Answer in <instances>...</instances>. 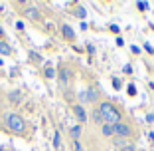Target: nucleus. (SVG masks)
I'll list each match as a JSON object with an SVG mask.
<instances>
[{"mask_svg": "<svg viewBox=\"0 0 154 151\" xmlns=\"http://www.w3.org/2000/svg\"><path fill=\"white\" fill-rule=\"evenodd\" d=\"M101 133H103L105 137H115V127L111 123H103L101 125Z\"/></svg>", "mask_w": 154, "mask_h": 151, "instance_id": "1a4fd4ad", "label": "nucleus"}, {"mask_svg": "<svg viewBox=\"0 0 154 151\" xmlns=\"http://www.w3.org/2000/svg\"><path fill=\"white\" fill-rule=\"evenodd\" d=\"M85 100H87V101H91V103H97V101L101 103V92L97 90V87L91 86L89 90H87V94H85Z\"/></svg>", "mask_w": 154, "mask_h": 151, "instance_id": "39448f33", "label": "nucleus"}, {"mask_svg": "<svg viewBox=\"0 0 154 151\" xmlns=\"http://www.w3.org/2000/svg\"><path fill=\"white\" fill-rule=\"evenodd\" d=\"M30 58H32V62H36V64H38V62H40V54H36V52H30Z\"/></svg>", "mask_w": 154, "mask_h": 151, "instance_id": "a211bd4d", "label": "nucleus"}, {"mask_svg": "<svg viewBox=\"0 0 154 151\" xmlns=\"http://www.w3.org/2000/svg\"><path fill=\"white\" fill-rule=\"evenodd\" d=\"M75 16H79V18H85V8H83V6H77Z\"/></svg>", "mask_w": 154, "mask_h": 151, "instance_id": "2eb2a0df", "label": "nucleus"}, {"mask_svg": "<svg viewBox=\"0 0 154 151\" xmlns=\"http://www.w3.org/2000/svg\"><path fill=\"white\" fill-rule=\"evenodd\" d=\"M117 151H138L136 149L134 145H131V143H128V145H125V147H121V149H117Z\"/></svg>", "mask_w": 154, "mask_h": 151, "instance_id": "dca6fc26", "label": "nucleus"}, {"mask_svg": "<svg viewBox=\"0 0 154 151\" xmlns=\"http://www.w3.org/2000/svg\"><path fill=\"white\" fill-rule=\"evenodd\" d=\"M55 76V70L54 68H45V78H54Z\"/></svg>", "mask_w": 154, "mask_h": 151, "instance_id": "f3484780", "label": "nucleus"}, {"mask_svg": "<svg viewBox=\"0 0 154 151\" xmlns=\"http://www.w3.org/2000/svg\"><path fill=\"white\" fill-rule=\"evenodd\" d=\"M111 32H115V34H119V26H115V24H113V26H111Z\"/></svg>", "mask_w": 154, "mask_h": 151, "instance_id": "aec40b11", "label": "nucleus"}, {"mask_svg": "<svg viewBox=\"0 0 154 151\" xmlns=\"http://www.w3.org/2000/svg\"><path fill=\"white\" fill-rule=\"evenodd\" d=\"M67 80H69V72L65 68H61V70H59V82H61V84H67Z\"/></svg>", "mask_w": 154, "mask_h": 151, "instance_id": "ddd939ff", "label": "nucleus"}, {"mask_svg": "<svg viewBox=\"0 0 154 151\" xmlns=\"http://www.w3.org/2000/svg\"><path fill=\"white\" fill-rule=\"evenodd\" d=\"M0 36H4V32H2V28H0Z\"/></svg>", "mask_w": 154, "mask_h": 151, "instance_id": "412c9836", "label": "nucleus"}, {"mask_svg": "<svg viewBox=\"0 0 154 151\" xmlns=\"http://www.w3.org/2000/svg\"><path fill=\"white\" fill-rule=\"evenodd\" d=\"M4 127L8 133H12V135H26L28 133V121L22 117L20 113H6L4 115Z\"/></svg>", "mask_w": 154, "mask_h": 151, "instance_id": "f257e3e1", "label": "nucleus"}, {"mask_svg": "<svg viewBox=\"0 0 154 151\" xmlns=\"http://www.w3.org/2000/svg\"><path fill=\"white\" fill-rule=\"evenodd\" d=\"M22 14L28 20H40V10H38L36 6H26V8L22 10Z\"/></svg>", "mask_w": 154, "mask_h": 151, "instance_id": "423d86ee", "label": "nucleus"}, {"mask_svg": "<svg viewBox=\"0 0 154 151\" xmlns=\"http://www.w3.org/2000/svg\"><path fill=\"white\" fill-rule=\"evenodd\" d=\"M91 117H93V123H95V125H103L105 123V121H103V115H101V111H99V107H97V110H93Z\"/></svg>", "mask_w": 154, "mask_h": 151, "instance_id": "9d476101", "label": "nucleus"}, {"mask_svg": "<svg viewBox=\"0 0 154 151\" xmlns=\"http://www.w3.org/2000/svg\"><path fill=\"white\" fill-rule=\"evenodd\" d=\"M79 135H81V125L71 127V137H73V141H79Z\"/></svg>", "mask_w": 154, "mask_h": 151, "instance_id": "f8f14e48", "label": "nucleus"}, {"mask_svg": "<svg viewBox=\"0 0 154 151\" xmlns=\"http://www.w3.org/2000/svg\"><path fill=\"white\" fill-rule=\"evenodd\" d=\"M59 145H61V135H59V131H55L54 133V147L59 149Z\"/></svg>", "mask_w": 154, "mask_h": 151, "instance_id": "4468645a", "label": "nucleus"}, {"mask_svg": "<svg viewBox=\"0 0 154 151\" xmlns=\"http://www.w3.org/2000/svg\"><path fill=\"white\" fill-rule=\"evenodd\" d=\"M73 115H75L77 117V121H79V123H85L87 121V111L83 110V105H79V103H73Z\"/></svg>", "mask_w": 154, "mask_h": 151, "instance_id": "20e7f679", "label": "nucleus"}, {"mask_svg": "<svg viewBox=\"0 0 154 151\" xmlns=\"http://www.w3.org/2000/svg\"><path fill=\"white\" fill-rule=\"evenodd\" d=\"M73 151H83V147H81L79 141H73Z\"/></svg>", "mask_w": 154, "mask_h": 151, "instance_id": "6ab92c4d", "label": "nucleus"}, {"mask_svg": "<svg viewBox=\"0 0 154 151\" xmlns=\"http://www.w3.org/2000/svg\"><path fill=\"white\" fill-rule=\"evenodd\" d=\"M0 151H2V147H0Z\"/></svg>", "mask_w": 154, "mask_h": 151, "instance_id": "4be33fe9", "label": "nucleus"}, {"mask_svg": "<svg viewBox=\"0 0 154 151\" xmlns=\"http://www.w3.org/2000/svg\"><path fill=\"white\" fill-rule=\"evenodd\" d=\"M8 100L12 101L14 105H18L20 101H22V92H20V90H12V92L8 94Z\"/></svg>", "mask_w": 154, "mask_h": 151, "instance_id": "6e6552de", "label": "nucleus"}, {"mask_svg": "<svg viewBox=\"0 0 154 151\" xmlns=\"http://www.w3.org/2000/svg\"><path fill=\"white\" fill-rule=\"evenodd\" d=\"M0 54L2 56H10L12 54V48H10L6 42H0Z\"/></svg>", "mask_w": 154, "mask_h": 151, "instance_id": "9b49d317", "label": "nucleus"}, {"mask_svg": "<svg viewBox=\"0 0 154 151\" xmlns=\"http://www.w3.org/2000/svg\"><path fill=\"white\" fill-rule=\"evenodd\" d=\"M113 127H115V137H119V139H131L132 133H134L132 131V125L128 121H119Z\"/></svg>", "mask_w": 154, "mask_h": 151, "instance_id": "7ed1b4c3", "label": "nucleus"}, {"mask_svg": "<svg viewBox=\"0 0 154 151\" xmlns=\"http://www.w3.org/2000/svg\"><path fill=\"white\" fill-rule=\"evenodd\" d=\"M61 36H63L67 42L75 40V32H73V28L69 26V24H61Z\"/></svg>", "mask_w": 154, "mask_h": 151, "instance_id": "0eeeda50", "label": "nucleus"}, {"mask_svg": "<svg viewBox=\"0 0 154 151\" xmlns=\"http://www.w3.org/2000/svg\"><path fill=\"white\" fill-rule=\"evenodd\" d=\"M99 111H101V115H103V121H105V123L115 125V123H119V121H122L121 110H119L113 101H109V100H101Z\"/></svg>", "mask_w": 154, "mask_h": 151, "instance_id": "f03ea898", "label": "nucleus"}]
</instances>
